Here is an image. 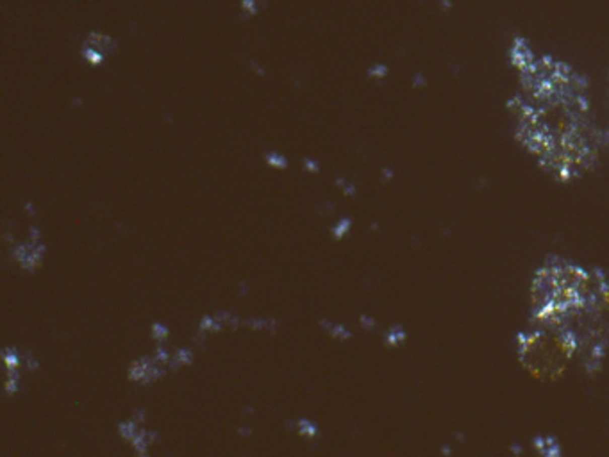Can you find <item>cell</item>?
Masks as SVG:
<instances>
[{
    "instance_id": "cell-1",
    "label": "cell",
    "mask_w": 609,
    "mask_h": 457,
    "mask_svg": "<svg viewBox=\"0 0 609 457\" xmlns=\"http://www.w3.org/2000/svg\"><path fill=\"white\" fill-rule=\"evenodd\" d=\"M518 91L507 100L513 133L542 170L572 182L593 168L602 134L591 118L589 86L568 63L539 54L522 36L509 47Z\"/></svg>"
},
{
    "instance_id": "cell-2",
    "label": "cell",
    "mask_w": 609,
    "mask_h": 457,
    "mask_svg": "<svg viewBox=\"0 0 609 457\" xmlns=\"http://www.w3.org/2000/svg\"><path fill=\"white\" fill-rule=\"evenodd\" d=\"M154 363H156V361L149 359V357L134 361L129 368V379L134 380V382H143V384L159 379V377H161V370H157V368L154 366Z\"/></svg>"
},
{
    "instance_id": "cell-3",
    "label": "cell",
    "mask_w": 609,
    "mask_h": 457,
    "mask_svg": "<svg viewBox=\"0 0 609 457\" xmlns=\"http://www.w3.org/2000/svg\"><path fill=\"white\" fill-rule=\"evenodd\" d=\"M320 325H322L323 331H325L330 338H334V340H345V338H349V332H347V329L343 327V325L332 323V321H329V320H322Z\"/></svg>"
},
{
    "instance_id": "cell-4",
    "label": "cell",
    "mask_w": 609,
    "mask_h": 457,
    "mask_svg": "<svg viewBox=\"0 0 609 457\" xmlns=\"http://www.w3.org/2000/svg\"><path fill=\"white\" fill-rule=\"evenodd\" d=\"M297 432H299L300 436H306V438H314V436L318 434V427H316V423L311 422V420L300 418V420H297Z\"/></svg>"
},
{
    "instance_id": "cell-5",
    "label": "cell",
    "mask_w": 609,
    "mask_h": 457,
    "mask_svg": "<svg viewBox=\"0 0 609 457\" xmlns=\"http://www.w3.org/2000/svg\"><path fill=\"white\" fill-rule=\"evenodd\" d=\"M193 361V354L191 350H186V348H179L172 356V361H170V366L173 368H179V366H184V364H189Z\"/></svg>"
},
{
    "instance_id": "cell-6",
    "label": "cell",
    "mask_w": 609,
    "mask_h": 457,
    "mask_svg": "<svg viewBox=\"0 0 609 457\" xmlns=\"http://www.w3.org/2000/svg\"><path fill=\"white\" fill-rule=\"evenodd\" d=\"M2 357H4V363H6V366H8V370H16V368L20 366V356L13 347L4 348Z\"/></svg>"
},
{
    "instance_id": "cell-7",
    "label": "cell",
    "mask_w": 609,
    "mask_h": 457,
    "mask_svg": "<svg viewBox=\"0 0 609 457\" xmlns=\"http://www.w3.org/2000/svg\"><path fill=\"white\" fill-rule=\"evenodd\" d=\"M18 384H20L18 371L9 370L8 371V379H6V391H8L9 395H15L16 391H18Z\"/></svg>"
},
{
    "instance_id": "cell-8",
    "label": "cell",
    "mask_w": 609,
    "mask_h": 457,
    "mask_svg": "<svg viewBox=\"0 0 609 457\" xmlns=\"http://www.w3.org/2000/svg\"><path fill=\"white\" fill-rule=\"evenodd\" d=\"M152 336H154V340H156L157 343H163V341L168 338V329H166V325L154 323L152 325Z\"/></svg>"
},
{
    "instance_id": "cell-9",
    "label": "cell",
    "mask_w": 609,
    "mask_h": 457,
    "mask_svg": "<svg viewBox=\"0 0 609 457\" xmlns=\"http://www.w3.org/2000/svg\"><path fill=\"white\" fill-rule=\"evenodd\" d=\"M250 323L254 329H270L272 325H274V321L272 320H252Z\"/></svg>"
}]
</instances>
